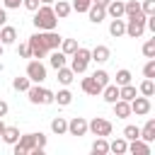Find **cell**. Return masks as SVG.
<instances>
[{
    "label": "cell",
    "mask_w": 155,
    "mask_h": 155,
    "mask_svg": "<svg viewBox=\"0 0 155 155\" xmlns=\"http://www.w3.org/2000/svg\"><path fill=\"white\" fill-rule=\"evenodd\" d=\"M34 27L39 31H51V29L58 27V17H56L51 5H39L34 10Z\"/></svg>",
    "instance_id": "cell-1"
},
{
    "label": "cell",
    "mask_w": 155,
    "mask_h": 155,
    "mask_svg": "<svg viewBox=\"0 0 155 155\" xmlns=\"http://www.w3.org/2000/svg\"><path fill=\"white\" fill-rule=\"evenodd\" d=\"M90 61H92V56H90V48H82V46H78V48H75V53L70 56V70H73L75 75H80V73H85V70H87Z\"/></svg>",
    "instance_id": "cell-2"
},
{
    "label": "cell",
    "mask_w": 155,
    "mask_h": 155,
    "mask_svg": "<svg viewBox=\"0 0 155 155\" xmlns=\"http://www.w3.org/2000/svg\"><path fill=\"white\" fill-rule=\"evenodd\" d=\"M27 94H29V102H31V104H53V92L46 90V87H41L39 82L29 85Z\"/></svg>",
    "instance_id": "cell-3"
},
{
    "label": "cell",
    "mask_w": 155,
    "mask_h": 155,
    "mask_svg": "<svg viewBox=\"0 0 155 155\" xmlns=\"http://www.w3.org/2000/svg\"><path fill=\"white\" fill-rule=\"evenodd\" d=\"M126 34L131 39H140L145 34V15H136V17H126Z\"/></svg>",
    "instance_id": "cell-4"
},
{
    "label": "cell",
    "mask_w": 155,
    "mask_h": 155,
    "mask_svg": "<svg viewBox=\"0 0 155 155\" xmlns=\"http://www.w3.org/2000/svg\"><path fill=\"white\" fill-rule=\"evenodd\" d=\"M31 148H36V133H24L17 138V143H12L15 155H29Z\"/></svg>",
    "instance_id": "cell-5"
},
{
    "label": "cell",
    "mask_w": 155,
    "mask_h": 155,
    "mask_svg": "<svg viewBox=\"0 0 155 155\" xmlns=\"http://www.w3.org/2000/svg\"><path fill=\"white\" fill-rule=\"evenodd\" d=\"M87 131H90L92 136L107 138V136H111V121H107V119H102V116H94L92 121H87Z\"/></svg>",
    "instance_id": "cell-6"
},
{
    "label": "cell",
    "mask_w": 155,
    "mask_h": 155,
    "mask_svg": "<svg viewBox=\"0 0 155 155\" xmlns=\"http://www.w3.org/2000/svg\"><path fill=\"white\" fill-rule=\"evenodd\" d=\"M27 78L31 80V82H44L46 80V65L41 63V61H29L27 63Z\"/></svg>",
    "instance_id": "cell-7"
},
{
    "label": "cell",
    "mask_w": 155,
    "mask_h": 155,
    "mask_svg": "<svg viewBox=\"0 0 155 155\" xmlns=\"http://www.w3.org/2000/svg\"><path fill=\"white\" fill-rule=\"evenodd\" d=\"M29 51H31V58H36V61H41L46 53H48V48L44 46V41H41V31H36V34H31L29 36Z\"/></svg>",
    "instance_id": "cell-8"
},
{
    "label": "cell",
    "mask_w": 155,
    "mask_h": 155,
    "mask_svg": "<svg viewBox=\"0 0 155 155\" xmlns=\"http://www.w3.org/2000/svg\"><path fill=\"white\" fill-rule=\"evenodd\" d=\"M131 114H136V116H145V114H150V109H153V104H150V97H133L131 102Z\"/></svg>",
    "instance_id": "cell-9"
},
{
    "label": "cell",
    "mask_w": 155,
    "mask_h": 155,
    "mask_svg": "<svg viewBox=\"0 0 155 155\" xmlns=\"http://www.w3.org/2000/svg\"><path fill=\"white\" fill-rule=\"evenodd\" d=\"M68 133L70 136H87V119L85 116H73L68 121Z\"/></svg>",
    "instance_id": "cell-10"
},
{
    "label": "cell",
    "mask_w": 155,
    "mask_h": 155,
    "mask_svg": "<svg viewBox=\"0 0 155 155\" xmlns=\"http://www.w3.org/2000/svg\"><path fill=\"white\" fill-rule=\"evenodd\" d=\"M41 41H44V46H46L48 51H53V48H58V46H61L63 36H61L56 29H51V31H41Z\"/></svg>",
    "instance_id": "cell-11"
},
{
    "label": "cell",
    "mask_w": 155,
    "mask_h": 155,
    "mask_svg": "<svg viewBox=\"0 0 155 155\" xmlns=\"http://www.w3.org/2000/svg\"><path fill=\"white\" fill-rule=\"evenodd\" d=\"M126 153H131V155H150V143H145L143 138H136V140L128 143Z\"/></svg>",
    "instance_id": "cell-12"
},
{
    "label": "cell",
    "mask_w": 155,
    "mask_h": 155,
    "mask_svg": "<svg viewBox=\"0 0 155 155\" xmlns=\"http://www.w3.org/2000/svg\"><path fill=\"white\" fill-rule=\"evenodd\" d=\"M90 56H92V61H94V63H107V61L111 58V51H109V46L97 44V46L90 51Z\"/></svg>",
    "instance_id": "cell-13"
},
{
    "label": "cell",
    "mask_w": 155,
    "mask_h": 155,
    "mask_svg": "<svg viewBox=\"0 0 155 155\" xmlns=\"http://www.w3.org/2000/svg\"><path fill=\"white\" fill-rule=\"evenodd\" d=\"M80 87H82V92L85 94H92V97H97V94H102V85L90 75V78H82V82H80Z\"/></svg>",
    "instance_id": "cell-14"
},
{
    "label": "cell",
    "mask_w": 155,
    "mask_h": 155,
    "mask_svg": "<svg viewBox=\"0 0 155 155\" xmlns=\"http://www.w3.org/2000/svg\"><path fill=\"white\" fill-rule=\"evenodd\" d=\"M15 41H17V29L10 27V24H2V27H0V44H2V46H10V44H15Z\"/></svg>",
    "instance_id": "cell-15"
},
{
    "label": "cell",
    "mask_w": 155,
    "mask_h": 155,
    "mask_svg": "<svg viewBox=\"0 0 155 155\" xmlns=\"http://www.w3.org/2000/svg\"><path fill=\"white\" fill-rule=\"evenodd\" d=\"M48 63H51V68H53V70H58V68H63V65L68 63V56H65L61 48H53V51H51V56H48Z\"/></svg>",
    "instance_id": "cell-16"
},
{
    "label": "cell",
    "mask_w": 155,
    "mask_h": 155,
    "mask_svg": "<svg viewBox=\"0 0 155 155\" xmlns=\"http://www.w3.org/2000/svg\"><path fill=\"white\" fill-rule=\"evenodd\" d=\"M111 107H114V116H116V119H128V116H131V104H128L126 99H116Z\"/></svg>",
    "instance_id": "cell-17"
},
{
    "label": "cell",
    "mask_w": 155,
    "mask_h": 155,
    "mask_svg": "<svg viewBox=\"0 0 155 155\" xmlns=\"http://www.w3.org/2000/svg\"><path fill=\"white\" fill-rule=\"evenodd\" d=\"M87 17H90V22H92V24H99V22L107 17V10H104L102 5H94V2H92V5H90V10H87Z\"/></svg>",
    "instance_id": "cell-18"
},
{
    "label": "cell",
    "mask_w": 155,
    "mask_h": 155,
    "mask_svg": "<svg viewBox=\"0 0 155 155\" xmlns=\"http://www.w3.org/2000/svg\"><path fill=\"white\" fill-rule=\"evenodd\" d=\"M102 99L107 102V104H114L116 99H119V85L114 82V85H104L102 87Z\"/></svg>",
    "instance_id": "cell-19"
},
{
    "label": "cell",
    "mask_w": 155,
    "mask_h": 155,
    "mask_svg": "<svg viewBox=\"0 0 155 155\" xmlns=\"http://www.w3.org/2000/svg\"><path fill=\"white\" fill-rule=\"evenodd\" d=\"M51 7H53V12H56V17H58V19H65V17H68V15L73 12L70 2H65V0H56V2L51 5Z\"/></svg>",
    "instance_id": "cell-20"
},
{
    "label": "cell",
    "mask_w": 155,
    "mask_h": 155,
    "mask_svg": "<svg viewBox=\"0 0 155 155\" xmlns=\"http://www.w3.org/2000/svg\"><path fill=\"white\" fill-rule=\"evenodd\" d=\"M109 34H111L114 39L124 36V34H126V19H121V17L111 19V24H109Z\"/></svg>",
    "instance_id": "cell-21"
},
{
    "label": "cell",
    "mask_w": 155,
    "mask_h": 155,
    "mask_svg": "<svg viewBox=\"0 0 155 155\" xmlns=\"http://www.w3.org/2000/svg\"><path fill=\"white\" fill-rule=\"evenodd\" d=\"M70 102H73V92H70V90H58V92H53V104L68 107Z\"/></svg>",
    "instance_id": "cell-22"
},
{
    "label": "cell",
    "mask_w": 155,
    "mask_h": 155,
    "mask_svg": "<svg viewBox=\"0 0 155 155\" xmlns=\"http://www.w3.org/2000/svg\"><path fill=\"white\" fill-rule=\"evenodd\" d=\"M140 138H143L145 143H153V140H155V119H148V121H145V126L140 128Z\"/></svg>",
    "instance_id": "cell-23"
},
{
    "label": "cell",
    "mask_w": 155,
    "mask_h": 155,
    "mask_svg": "<svg viewBox=\"0 0 155 155\" xmlns=\"http://www.w3.org/2000/svg\"><path fill=\"white\" fill-rule=\"evenodd\" d=\"M104 10H107V15H109L111 19H116V17H124V2H121V0H111V2H109Z\"/></svg>",
    "instance_id": "cell-24"
},
{
    "label": "cell",
    "mask_w": 155,
    "mask_h": 155,
    "mask_svg": "<svg viewBox=\"0 0 155 155\" xmlns=\"http://www.w3.org/2000/svg\"><path fill=\"white\" fill-rule=\"evenodd\" d=\"M107 153H109V140L97 136V140L92 143V155H107Z\"/></svg>",
    "instance_id": "cell-25"
},
{
    "label": "cell",
    "mask_w": 155,
    "mask_h": 155,
    "mask_svg": "<svg viewBox=\"0 0 155 155\" xmlns=\"http://www.w3.org/2000/svg\"><path fill=\"white\" fill-rule=\"evenodd\" d=\"M140 15V2L138 0H126L124 2V17H136Z\"/></svg>",
    "instance_id": "cell-26"
},
{
    "label": "cell",
    "mask_w": 155,
    "mask_h": 155,
    "mask_svg": "<svg viewBox=\"0 0 155 155\" xmlns=\"http://www.w3.org/2000/svg\"><path fill=\"white\" fill-rule=\"evenodd\" d=\"M56 73H58V82H61V85H70V82L75 80V73H73V70H70L68 65H63V68H58Z\"/></svg>",
    "instance_id": "cell-27"
},
{
    "label": "cell",
    "mask_w": 155,
    "mask_h": 155,
    "mask_svg": "<svg viewBox=\"0 0 155 155\" xmlns=\"http://www.w3.org/2000/svg\"><path fill=\"white\" fill-rule=\"evenodd\" d=\"M51 131H53L56 136H63V133H68V121H65L63 116H56V119L51 121Z\"/></svg>",
    "instance_id": "cell-28"
},
{
    "label": "cell",
    "mask_w": 155,
    "mask_h": 155,
    "mask_svg": "<svg viewBox=\"0 0 155 155\" xmlns=\"http://www.w3.org/2000/svg\"><path fill=\"white\" fill-rule=\"evenodd\" d=\"M17 138H19V128H17V126H5L2 140H5L7 145H12V143H17Z\"/></svg>",
    "instance_id": "cell-29"
},
{
    "label": "cell",
    "mask_w": 155,
    "mask_h": 155,
    "mask_svg": "<svg viewBox=\"0 0 155 155\" xmlns=\"http://www.w3.org/2000/svg\"><path fill=\"white\" fill-rule=\"evenodd\" d=\"M136 94H138V90H136V87H133L131 82H128V85H121V87H119V99H126V102H131V99H133Z\"/></svg>",
    "instance_id": "cell-30"
},
{
    "label": "cell",
    "mask_w": 155,
    "mask_h": 155,
    "mask_svg": "<svg viewBox=\"0 0 155 155\" xmlns=\"http://www.w3.org/2000/svg\"><path fill=\"white\" fill-rule=\"evenodd\" d=\"M126 148H128V140L126 138H116V140L109 143V153H116V155H124Z\"/></svg>",
    "instance_id": "cell-31"
},
{
    "label": "cell",
    "mask_w": 155,
    "mask_h": 155,
    "mask_svg": "<svg viewBox=\"0 0 155 155\" xmlns=\"http://www.w3.org/2000/svg\"><path fill=\"white\" fill-rule=\"evenodd\" d=\"M138 92H140L143 97H153V94H155V82H153V78H145V80L140 82Z\"/></svg>",
    "instance_id": "cell-32"
},
{
    "label": "cell",
    "mask_w": 155,
    "mask_h": 155,
    "mask_svg": "<svg viewBox=\"0 0 155 155\" xmlns=\"http://www.w3.org/2000/svg\"><path fill=\"white\" fill-rule=\"evenodd\" d=\"M58 48H61V51H63V53H65V56L70 58V56L75 53V48H78V41H75V39H63Z\"/></svg>",
    "instance_id": "cell-33"
},
{
    "label": "cell",
    "mask_w": 155,
    "mask_h": 155,
    "mask_svg": "<svg viewBox=\"0 0 155 155\" xmlns=\"http://www.w3.org/2000/svg\"><path fill=\"white\" fill-rule=\"evenodd\" d=\"M29 85H31V80H29L27 75H24V78H19V75H17V78L12 80V87H15L17 92H27V90H29Z\"/></svg>",
    "instance_id": "cell-34"
},
{
    "label": "cell",
    "mask_w": 155,
    "mask_h": 155,
    "mask_svg": "<svg viewBox=\"0 0 155 155\" xmlns=\"http://www.w3.org/2000/svg\"><path fill=\"white\" fill-rule=\"evenodd\" d=\"M128 82H131V70H126V68L116 70V85L121 87V85H128Z\"/></svg>",
    "instance_id": "cell-35"
},
{
    "label": "cell",
    "mask_w": 155,
    "mask_h": 155,
    "mask_svg": "<svg viewBox=\"0 0 155 155\" xmlns=\"http://www.w3.org/2000/svg\"><path fill=\"white\" fill-rule=\"evenodd\" d=\"M124 138H126V140L140 138V128H138V126H126V128H124Z\"/></svg>",
    "instance_id": "cell-36"
},
{
    "label": "cell",
    "mask_w": 155,
    "mask_h": 155,
    "mask_svg": "<svg viewBox=\"0 0 155 155\" xmlns=\"http://www.w3.org/2000/svg\"><path fill=\"white\" fill-rule=\"evenodd\" d=\"M143 56L145 58H155V39H148L143 44Z\"/></svg>",
    "instance_id": "cell-37"
},
{
    "label": "cell",
    "mask_w": 155,
    "mask_h": 155,
    "mask_svg": "<svg viewBox=\"0 0 155 155\" xmlns=\"http://www.w3.org/2000/svg\"><path fill=\"white\" fill-rule=\"evenodd\" d=\"M92 78H94L102 87H104V85H109V73H107V70H102V68H99V70H94V73H92Z\"/></svg>",
    "instance_id": "cell-38"
},
{
    "label": "cell",
    "mask_w": 155,
    "mask_h": 155,
    "mask_svg": "<svg viewBox=\"0 0 155 155\" xmlns=\"http://www.w3.org/2000/svg\"><path fill=\"white\" fill-rule=\"evenodd\" d=\"M140 12H143L145 17L155 15V0H143V2H140Z\"/></svg>",
    "instance_id": "cell-39"
},
{
    "label": "cell",
    "mask_w": 155,
    "mask_h": 155,
    "mask_svg": "<svg viewBox=\"0 0 155 155\" xmlns=\"http://www.w3.org/2000/svg\"><path fill=\"white\" fill-rule=\"evenodd\" d=\"M90 5H92V0H73V5H70V7H73L75 12H87V10H90Z\"/></svg>",
    "instance_id": "cell-40"
},
{
    "label": "cell",
    "mask_w": 155,
    "mask_h": 155,
    "mask_svg": "<svg viewBox=\"0 0 155 155\" xmlns=\"http://www.w3.org/2000/svg\"><path fill=\"white\" fill-rule=\"evenodd\" d=\"M143 75L145 78H155V58H148V63L143 65Z\"/></svg>",
    "instance_id": "cell-41"
},
{
    "label": "cell",
    "mask_w": 155,
    "mask_h": 155,
    "mask_svg": "<svg viewBox=\"0 0 155 155\" xmlns=\"http://www.w3.org/2000/svg\"><path fill=\"white\" fill-rule=\"evenodd\" d=\"M17 53H19V58H31L29 44H19V46H17Z\"/></svg>",
    "instance_id": "cell-42"
},
{
    "label": "cell",
    "mask_w": 155,
    "mask_h": 155,
    "mask_svg": "<svg viewBox=\"0 0 155 155\" xmlns=\"http://www.w3.org/2000/svg\"><path fill=\"white\" fill-rule=\"evenodd\" d=\"M22 5H24V7L29 10V12H34V10H36V7H39L41 2H39V0H22Z\"/></svg>",
    "instance_id": "cell-43"
},
{
    "label": "cell",
    "mask_w": 155,
    "mask_h": 155,
    "mask_svg": "<svg viewBox=\"0 0 155 155\" xmlns=\"http://www.w3.org/2000/svg\"><path fill=\"white\" fill-rule=\"evenodd\" d=\"M2 5H5V10H17L22 5V0H2Z\"/></svg>",
    "instance_id": "cell-44"
},
{
    "label": "cell",
    "mask_w": 155,
    "mask_h": 155,
    "mask_svg": "<svg viewBox=\"0 0 155 155\" xmlns=\"http://www.w3.org/2000/svg\"><path fill=\"white\" fill-rule=\"evenodd\" d=\"M36 148H46V136L44 133H36Z\"/></svg>",
    "instance_id": "cell-45"
},
{
    "label": "cell",
    "mask_w": 155,
    "mask_h": 155,
    "mask_svg": "<svg viewBox=\"0 0 155 155\" xmlns=\"http://www.w3.org/2000/svg\"><path fill=\"white\" fill-rule=\"evenodd\" d=\"M7 111H10V107H7V102H5V99H0V119H2V116H5Z\"/></svg>",
    "instance_id": "cell-46"
},
{
    "label": "cell",
    "mask_w": 155,
    "mask_h": 155,
    "mask_svg": "<svg viewBox=\"0 0 155 155\" xmlns=\"http://www.w3.org/2000/svg\"><path fill=\"white\" fill-rule=\"evenodd\" d=\"M2 24H7V10L5 7H0V27Z\"/></svg>",
    "instance_id": "cell-47"
},
{
    "label": "cell",
    "mask_w": 155,
    "mask_h": 155,
    "mask_svg": "<svg viewBox=\"0 0 155 155\" xmlns=\"http://www.w3.org/2000/svg\"><path fill=\"white\" fill-rule=\"evenodd\" d=\"M92 2H94V5H102V7H107L111 0H92Z\"/></svg>",
    "instance_id": "cell-48"
},
{
    "label": "cell",
    "mask_w": 155,
    "mask_h": 155,
    "mask_svg": "<svg viewBox=\"0 0 155 155\" xmlns=\"http://www.w3.org/2000/svg\"><path fill=\"white\" fill-rule=\"evenodd\" d=\"M39 2H41V5H53L56 0H39Z\"/></svg>",
    "instance_id": "cell-49"
},
{
    "label": "cell",
    "mask_w": 155,
    "mask_h": 155,
    "mask_svg": "<svg viewBox=\"0 0 155 155\" xmlns=\"http://www.w3.org/2000/svg\"><path fill=\"white\" fill-rule=\"evenodd\" d=\"M2 131H5V124H2V119H0V136H2Z\"/></svg>",
    "instance_id": "cell-50"
},
{
    "label": "cell",
    "mask_w": 155,
    "mask_h": 155,
    "mask_svg": "<svg viewBox=\"0 0 155 155\" xmlns=\"http://www.w3.org/2000/svg\"><path fill=\"white\" fill-rule=\"evenodd\" d=\"M0 58H2V44H0Z\"/></svg>",
    "instance_id": "cell-51"
}]
</instances>
